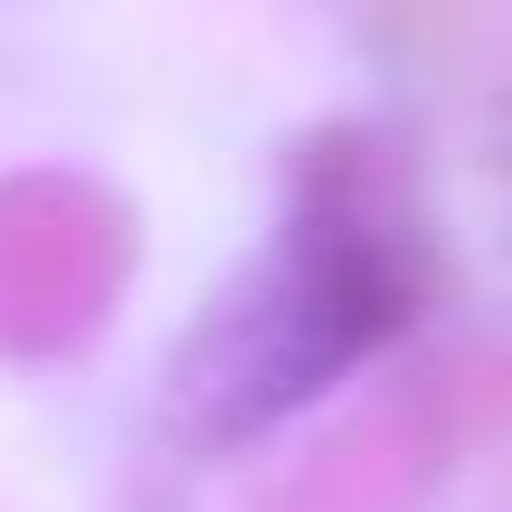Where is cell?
I'll return each instance as SVG.
<instances>
[{
	"mask_svg": "<svg viewBox=\"0 0 512 512\" xmlns=\"http://www.w3.org/2000/svg\"><path fill=\"white\" fill-rule=\"evenodd\" d=\"M418 304H427V247L408 209L370 190L361 152L323 143L304 171V200H294L285 256L247 294H228L200 323V342L181 351V399L200 437H247V427L285 418L370 342H389Z\"/></svg>",
	"mask_w": 512,
	"mask_h": 512,
	"instance_id": "6da1fadb",
	"label": "cell"
},
{
	"mask_svg": "<svg viewBox=\"0 0 512 512\" xmlns=\"http://www.w3.org/2000/svg\"><path fill=\"white\" fill-rule=\"evenodd\" d=\"M475 181H484V209H494V238L512 256V95H494L475 124Z\"/></svg>",
	"mask_w": 512,
	"mask_h": 512,
	"instance_id": "7a4b0ae2",
	"label": "cell"
}]
</instances>
